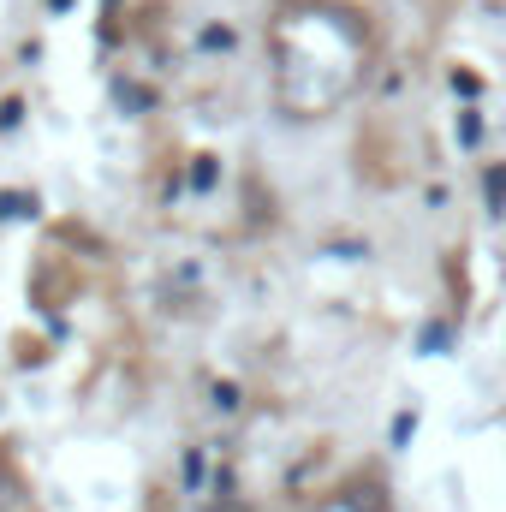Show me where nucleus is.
Masks as SVG:
<instances>
[{
    "mask_svg": "<svg viewBox=\"0 0 506 512\" xmlns=\"http://www.w3.org/2000/svg\"><path fill=\"white\" fill-rule=\"evenodd\" d=\"M459 143H465V149H477V143H483V114H471V108L459 114Z\"/></svg>",
    "mask_w": 506,
    "mask_h": 512,
    "instance_id": "nucleus-1",
    "label": "nucleus"
},
{
    "mask_svg": "<svg viewBox=\"0 0 506 512\" xmlns=\"http://www.w3.org/2000/svg\"><path fill=\"white\" fill-rule=\"evenodd\" d=\"M489 209H506V167H489Z\"/></svg>",
    "mask_w": 506,
    "mask_h": 512,
    "instance_id": "nucleus-2",
    "label": "nucleus"
}]
</instances>
